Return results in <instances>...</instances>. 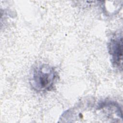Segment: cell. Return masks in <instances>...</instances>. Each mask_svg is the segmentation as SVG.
Instances as JSON below:
<instances>
[{
    "label": "cell",
    "mask_w": 123,
    "mask_h": 123,
    "mask_svg": "<svg viewBox=\"0 0 123 123\" xmlns=\"http://www.w3.org/2000/svg\"><path fill=\"white\" fill-rule=\"evenodd\" d=\"M57 78V74L52 67L42 64L34 69L31 85L39 91L50 90L52 88Z\"/></svg>",
    "instance_id": "6da1fadb"
},
{
    "label": "cell",
    "mask_w": 123,
    "mask_h": 123,
    "mask_svg": "<svg viewBox=\"0 0 123 123\" xmlns=\"http://www.w3.org/2000/svg\"><path fill=\"white\" fill-rule=\"evenodd\" d=\"M122 36H117L111 39L109 45V51L111 55L114 65L122 67Z\"/></svg>",
    "instance_id": "7a4b0ae2"
}]
</instances>
